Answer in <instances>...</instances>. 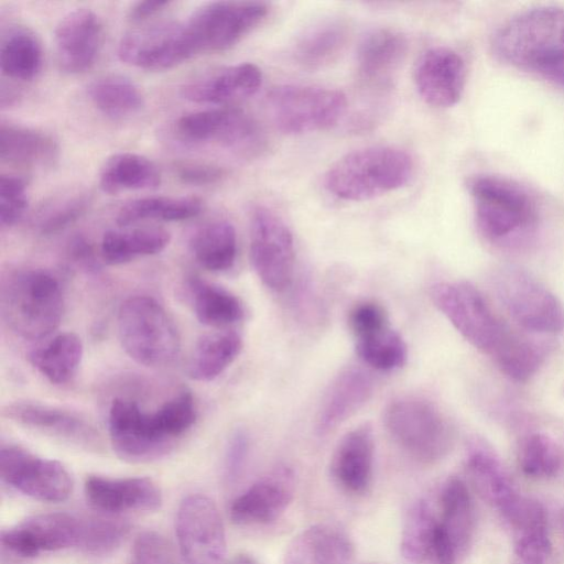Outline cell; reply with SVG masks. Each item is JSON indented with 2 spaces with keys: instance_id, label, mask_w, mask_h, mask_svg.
I'll return each mask as SVG.
<instances>
[{
  "instance_id": "1",
  "label": "cell",
  "mask_w": 564,
  "mask_h": 564,
  "mask_svg": "<svg viewBox=\"0 0 564 564\" xmlns=\"http://www.w3.org/2000/svg\"><path fill=\"white\" fill-rule=\"evenodd\" d=\"M491 45L502 62L546 79L564 67V9L539 7L521 12L496 32Z\"/></svg>"
},
{
  "instance_id": "2",
  "label": "cell",
  "mask_w": 564,
  "mask_h": 564,
  "mask_svg": "<svg viewBox=\"0 0 564 564\" xmlns=\"http://www.w3.org/2000/svg\"><path fill=\"white\" fill-rule=\"evenodd\" d=\"M413 172L414 162L406 151L389 145L367 147L332 164L324 186L337 198L364 202L401 188Z\"/></svg>"
},
{
  "instance_id": "3",
  "label": "cell",
  "mask_w": 564,
  "mask_h": 564,
  "mask_svg": "<svg viewBox=\"0 0 564 564\" xmlns=\"http://www.w3.org/2000/svg\"><path fill=\"white\" fill-rule=\"evenodd\" d=\"M0 310L7 326L19 337L43 339L55 332L63 317L61 284L41 269L10 272L1 282Z\"/></svg>"
},
{
  "instance_id": "4",
  "label": "cell",
  "mask_w": 564,
  "mask_h": 564,
  "mask_svg": "<svg viewBox=\"0 0 564 564\" xmlns=\"http://www.w3.org/2000/svg\"><path fill=\"white\" fill-rule=\"evenodd\" d=\"M476 225L494 242L508 241L536 221V204L529 191L510 178L478 174L467 181Z\"/></svg>"
},
{
  "instance_id": "5",
  "label": "cell",
  "mask_w": 564,
  "mask_h": 564,
  "mask_svg": "<svg viewBox=\"0 0 564 564\" xmlns=\"http://www.w3.org/2000/svg\"><path fill=\"white\" fill-rule=\"evenodd\" d=\"M117 326L123 350L139 365L164 367L180 354L178 330L164 307L151 296L128 297L119 308Z\"/></svg>"
},
{
  "instance_id": "6",
  "label": "cell",
  "mask_w": 564,
  "mask_h": 564,
  "mask_svg": "<svg viewBox=\"0 0 564 564\" xmlns=\"http://www.w3.org/2000/svg\"><path fill=\"white\" fill-rule=\"evenodd\" d=\"M383 424L393 442L422 464L440 462L454 444V432L447 419L422 397L393 399L384 409Z\"/></svg>"
},
{
  "instance_id": "7",
  "label": "cell",
  "mask_w": 564,
  "mask_h": 564,
  "mask_svg": "<svg viewBox=\"0 0 564 564\" xmlns=\"http://www.w3.org/2000/svg\"><path fill=\"white\" fill-rule=\"evenodd\" d=\"M430 296L438 311L475 348L492 355L510 328L492 312L479 290L466 281L433 284Z\"/></svg>"
},
{
  "instance_id": "8",
  "label": "cell",
  "mask_w": 564,
  "mask_h": 564,
  "mask_svg": "<svg viewBox=\"0 0 564 564\" xmlns=\"http://www.w3.org/2000/svg\"><path fill=\"white\" fill-rule=\"evenodd\" d=\"M275 127L286 134H303L334 126L344 115L343 91L312 85H280L268 95Z\"/></svg>"
},
{
  "instance_id": "9",
  "label": "cell",
  "mask_w": 564,
  "mask_h": 564,
  "mask_svg": "<svg viewBox=\"0 0 564 564\" xmlns=\"http://www.w3.org/2000/svg\"><path fill=\"white\" fill-rule=\"evenodd\" d=\"M494 290L511 318L534 334L564 330V306L533 275L519 268H502L494 275Z\"/></svg>"
},
{
  "instance_id": "10",
  "label": "cell",
  "mask_w": 564,
  "mask_h": 564,
  "mask_svg": "<svg viewBox=\"0 0 564 564\" xmlns=\"http://www.w3.org/2000/svg\"><path fill=\"white\" fill-rule=\"evenodd\" d=\"M268 12L262 1H215L194 10L183 23L195 54L217 52L238 43Z\"/></svg>"
},
{
  "instance_id": "11",
  "label": "cell",
  "mask_w": 564,
  "mask_h": 564,
  "mask_svg": "<svg viewBox=\"0 0 564 564\" xmlns=\"http://www.w3.org/2000/svg\"><path fill=\"white\" fill-rule=\"evenodd\" d=\"M108 431L115 453L130 463L161 458L175 443L156 410L145 412L135 401L123 398H116L110 404Z\"/></svg>"
},
{
  "instance_id": "12",
  "label": "cell",
  "mask_w": 564,
  "mask_h": 564,
  "mask_svg": "<svg viewBox=\"0 0 564 564\" xmlns=\"http://www.w3.org/2000/svg\"><path fill=\"white\" fill-rule=\"evenodd\" d=\"M250 259L268 289L281 292L290 285L295 259L293 236L283 219L264 206L251 212Z\"/></svg>"
},
{
  "instance_id": "13",
  "label": "cell",
  "mask_w": 564,
  "mask_h": 564,
  "mask_svg": "<svg viewBox=\"0 0 564 564\" xmlns=\"http://www.w3.org/2000/svg\"><path fill=\"white\" fill-rule=\"evenodd\" d=\"M175 531L186 564H223L226 534L219 511L208 497L193 494L180 503Z\"/></svg>"
},
{
  "instance_id": "14",
  "label": "cell",
  "mask_w": 564,
  "mask_h": 564,
  "mask_svg": "<svg viewBox=\"0 0 564 564\" xmlns=\"http://www.w3.org/2000/svg\"><path fill=\"white\" fill-rule=\"evenodd\" d=\"M0 478L23 495L45 502L64 501L73 489L72 477L59 462L14 444L1 445Z\"/></svg>"
},
{
  "instance_id": "15",
  "label": "cell",
  "mask_w": 564,
  "mask_h": 564,
  "mask_svg": "<svg viewBox=\"0 0 564 564\" xmlns=\"http://www.w3.org/2000/svg\"><path fill=\"white\" fill-rule=\"evenodd\" d=\"M118 55L130 66L147 70H164L195 56V52L182 21L164 22L130 31L121 39Z\"/></svg>"
},
{
  "instance_id": "16",
  "label": "cell",
  "mask_w": 564,
  "mask_h": 564,
  "mask_svg": "<svg viewBox=\"0 0 564 564\" xmlns=\"http://www.w3.org/2000/svg\"><path fill=\"white\" fill-rule=\"evenodd\" d=\"M83 519L66 512L31 516L1 531L0 551L33 562L42 551L78 546Z\"/></svg>"
},
{
  "instance_id": "17",
  "label": "cell",
  "mask_w": 564,
  "mask_h": 564,
  "mask_svg": "<svg viewBox=\"0 0 564 564\" xmlns=\"http://www.w3.org/2000/svg\"><path fill=\"white\" fill-rule=\"evenodd\" d=\"M178 134L192 142L216 143L234 149H249L260 141L253 119L240 109L215 108L182 116Z\"/></svg>"
},
{
  "instance_id": "18",
  "label": "cell",
  "mask_w": 564,
  "mask_h": 564,
  "mask_svg": "<svg viewBox=\"0 0 564 564\" xmlns=\"http://www.w3.org/2000/svg\"><path fill=\"white\" fill-rule=\"evenodd\" d=\"M413 78L419 95L426 104L448 108L456 105L463 95L466 82L465 62L452 48L432 47L417 58Z\"/></svg>"
},
{
  "instance_id": "19",
  "label": "cell",
  "mask_w": 564,
  "mask_h": 564,
  "mask_svg": "<svg viewBox=\"0 0 564 564\" xmlns=\"http://www.w3.org/2000/svg\"><path fill=\"white\" fill-rule=\"evenodd\" d=\"M104 29L100 18L90 9L69 11L57 23L54 43L59 68L67 74H82L96 62L101 48Z\"/></svg>"
},
{
  "instance_id": "20",
  "label": "cell",
  "mask_w": 564,
  "mask_h": 564,
  "mask_svg": "<svg viewBox=\"0 0 564 564\" xmlns=\"http://www.w3.org/2000/svg\"><path fill=\"white\" fill-rule=\"evenodd\" d=\"M2 415L17 424L87 448L99 445L94 426L79 414L58 406L15 401L3 406Z\"/></svg>"
},
{
  "instance_id": "21",
  "label": "cell",
  "mask_w": 564,
  "mask_h": 564,
  "mask_svg": "<svg viewBox=\"0 0 564 564\" xmlns=\"http://www.w3.org/2000/svg\"><path fill=\"white\" fill-rule=\"evenodd\" d=\"M373 432L368 423L348 431L338 442L329 470L336 485L349 495L368 491L373 470Z\"/></svg>"
},
{
  "instance_id": "22",
  "label": "cell",
  "mask_w": 564,
  "mask_h": 564,
  "mask_svg": "<svg viewBox=\"0 0 564 564\" xmlns=\"http://www.w3.org/2000/svg\"><path fill=\"white\" fill-rule=\"evenodd\" d=\"M261 83L257 65L239 63L196 76L182 86L181 94L196 104H227L252 96Z\"/></svg>"
},
{
  "instance_id": "23",
  "label": "cell",
  "mask_w": 564,
  "mask_h": 564,
  "mask_svg": "<svg viewBox=\"0 0 564 564\" xmlns=\"http://www.w3.org/2000/svg\"><path fill=\"white\" fill-rule=\"evenodd\" d=\"M84 489L89 505L108 513L153 511L162 505L160 488L147 477L109 478L93 475L87 477Z\"/></svg>"
},
{
  "instance_id": "24",
  "label": "cell",
  "mask_w": 564,
  "mask_h": 564,
  "mask_svg": "<svg viewBox=\"0 0 564 564\" xmlns=\"http://www.w3.org/2000/svg\"><path fill=\"white\" fill-rule=\"evenodd\" d=\"M293 492L292 477L288 471L261 479L231 502L230 519L240 525L271 523L286 510Z\"/></svg>"
},
{
  "instance_id": "25",
  "label": "cell",
  "mask_w": 564,
  "mask_h": 564,
  "mask_svg": "<svg viewBox=\"0 0 564 564\" xmlns=\"http://www.w3.org/2000/svg\"><path fill=\"white\" fill-rule=\"evenodd\" d=\"M373 380L359 367L341 370L326 391L316 419V431L324 436L352 416L372 395Z\"/></svg>"
},
{
  "instance_id": "26",
  "label": "cell",
  "mask_w": 564,
  "mask_h": 564,
  "mask_svg": "<svg viewBox=\"0 0 564 564\" xmlns=\"http://www.w3.org/2000/svg\"><path fill=\"white\" fill-rule=\"evenodd\" d=\"M354 544L345 531L330 524H314L289 543L283 564H352Z\"/></svg>"
},
{
  "instance_id": "27",
  "label": "cell",
  "mask_w": 564,
  "mask_h": 564,
  "mask_svg": "<svg viewBox=\"0 0 564 564\" xmlns=\"http://www.w3.org/2000/svg\"><path fill=\"white\" fill-rule=\"evenodd\" d=\"M466 464L479 496L503 517L521 495L496 454L484 442L475 440L468 445Z\"/></svg>"
},
{
  "instance_id": "28",
  "label": "cell",
  "mask_w": 564,
  "mask_h": 564,
  "mask_svg": "<svg viewBox=\"0 0 564 564\" xmlns=\"http://www.w3.org/2000/svg\"><path fill=\"white\" fill-rule=\"evenodd\" d=\"M408 51V42L400 32L376 29L360 42L357 51V70L368 85H387L399 69Z\"/></svg>"
},
{
  "instance_id": "29",
  "label": "cell",
  "mask_w": 564,
  "mask_h": 564,
  "mask_svg": "<svg viewBox=\"0 0 564 564\" xmlns=\"http://www.w3.org/2000/svg\"><path fill=\"white\" fill-rule=\"evenodd\" d=\"M0 158L3 162L28 167H51L58 158V145L47 133L19 124L2 123Z\"/></svg>"
},
{
  "instance_id": "30",
  "label": "cell",
  "mask_w": 564,
  "mask_h": 564,
  "mask_svg": "<svg viewBox=\"0 0 564 564\" xmlns=\"http://www.w3.org/2000/svg\"><path fill=\"white\" fill-rule=\"evenodd\" d=\"M348 25L339 19H326L305 29L295 41L293 56L306 69H319L335 62L345 50Z\"/></svg>"
},
{
  "instance_id": "31",
  "label": "cell",
  "mask_w": 564,
  "mask_h": 564,
  "mask_svg": "<svg viewBox=\"0 0 564 564\" xmlns=\"http://www.w3.org/2000/svg\"><path fill=\"white\" fill-rule=\"evenodd\" d=\"M83 354L80 337L63 332L33 348L28 359L51 383L65 384L76 376Z\"/></svg>"
},
{
  "instance_id": "32",
  "label": "cell",
  "mask_w": 564,
  "mask_h": 564,
  "mask_svg": "<svg viewBox=\"0 0 564 564\" xmlns=\"http://www.w3.org/2000/svg\"><path fill=\"white\" fill-rule=\"evenodd\" d=\"M160 184L161 173L158 166L138 153H116L105 161L99 172V186L109 194L131 189H151Z\"/></svg>"
},
{
  "instance_id": "33",
  "label": "cell",
  "mask_w": 564,
  "mask_h": 564,
  "mask_svg": "<svg viewBox=\"0 0 564 564\" xmlns=\"http://www.w3.org/2000/svg\"><path fill=\"white\" fill-rule=\"evenodd\" d=\"M438 524L458 556L465 553L474 531V508L466 484L458 477L446 480L441 492Z\"/></svg>"
},
{
  "instance_id": "34",
  "label": "cell",
  "mask_w": 564,
  "mask_h": 564,
  "mask_svg": "<svg viewBox=\"0 0 564 564\" xmlns=\"http://www.w3.org/2000/svg\"><path fill=\"white\" fill-rule=\"evenodd\" d=\"M242 348L240 335L230 329L203 335L188 362V376L196 381H212L238 357Z\"/></svg>"
},
{
  "instance_id": "35",
  "label": "cell",
  "mask_w": 564,
  "mask_h": 564,
  "mask_svg": "<svg viewBox=\"0 0 564 564\" xmlns=\"http://www.w3.org/2000/svg\"><path fill=\"white\" fill-rule=\"evenodd\" d=\"M197 319L210 327L223 328L243 318L241 301L227 289L193 276L188 283Z\"/></svg>"
},
{
  "instance_id": "36",
  "label": "cell",
  "mask_w": 564,
  "mask_h": 564,
  "mask_svg": "<svg viewBox=\"0 0 564 564\" xmlns=\"http://www.w3.org/2000/svg\"><path fill=\"white\" fill-rule=\"evenodd\" d=\"M86 90L91 104L102 115L115 120L130 118L144 106V97L139 87L122 75H102L91 80Z\"/></svg>"
},
{
  "instance_id": "37",
  "label": "cell",
  "mask_w": 564,
  "mask_h": 564,
  "mask_svg": "<svg viewBox=\"0 0 564 564\" xmlns=\"http://www.w3.org/2000/svg\"><path fill=\"white\" fill-rule=\"evenodd\" d=\"M171 239L162 228H135L108 230L101 240V256L111 265L123 264L139 257L152 256L163 251Z\"/></svg>"
},
{
  "instance_id": "38",
  "label": "cell",
  "mask_w": 564,
  "mask_h": 564,
  "mask_svg": "<svg viewBox=\"0 0 564 564\" xmlns=\"http://www.w3.org/2000/svg\"><path fill=\"white\" fill-rule=\"evenodd\" d=\"M197 263L212 272L230 269L237 257V234L231 223L216 220L199 228L191 239Z\"/></svg>"
},
{
  "instance_id": "39",
  "label": "cell",
  "mask_w": 564,
  "mask_h": 564,
  "mask_svg": "<svg viewBox=\"0 0 564 564\" xmlns=\"http://www.w3.org/2000/svg\"><path fill=\"white\" fill-rule=\"evenodd\" d=\"M202 206V200L194 196H148L123 205L116 221L120 227L145 220L181 221L197 216Z\"/></svg>"
},
{
  "instance_id": "40",
  "label": "cell",
  "mask_w": 564,
  "mask_h": 564,
  "mask_svg": "<svg viewBox=\"0 0 564 564\" xmlns=\"http://www.w3.org/2000/svg\"><path fill=\"white\" fill-rule=\"evenodd\" d=\"M42 47L25 28H14L3 36L0 48L2 73L15 80H32L42 68Z\"/></svg>"
},
{
  "instance_id": "41",
  "label": "cell",
  "mask_w": 564,
  "mask_h": 564,
  "mask_svg": "<svg viewBox=\"0 0 564 564\" xmlns=\"http://www.w3.org/2000/svg\"><path fill=\"white\" fill-rule=\"evenodd\" d=\"M437 519L424 499L414 501L404 520L400 552L405 561L422 564L432 561Z\"/></svg>"
},
{
  "instance_id": "42",
  "label": "cell",
  "mask_w": 564,
  "mask_h": 564,
  "mask_svg": "<svg viewBox=\"0 0 564 564\" xmlns=\"http://www.w3.org/2000/svg\"><path fill=\"white\" fill-rule=\"evenodd\" d=\"M491 357L507 377L523 382L541 367L544 350L534 340L510 330Z\"/></svg>"
},
{
  "instance_id": "43",
  "label": "cell",
  "mask_w": 564,
  "mask_h": 564,
  "mask_svg": "<svg viewBox=\"0 0 564 564\" xmlns=\"http://www.w3.org/2000/svg\"><path fill=\"white\" fill-rule=\"evenodd\" d=\"M358 357L379 371H391L404 366L408 346L402 336L389 326L355 339Z\"/></svg>"
},
{
  "instance_id": "44",
  "label": "cell",
  "mask_w": 564,
  "mask_h": 564,
  "mask_svg": "<svg viewBox=\"0 0 564 564\" xmlns=\"http://www.w3.org/2000/svg\"><path fill=\"white\" fill-rule=\"evenodd\" d=\"M519 462L522 471L535 478L557 475L563 467V452L555 440L541 432L528 435L520 447Z\"/></svg>"
},
{
  "instance_id": "45",
  "label": "cell",
  "mask_w": 564,
  "mask_h": 564,
  "mask_svg": "<svg viewBox=\"0 0 564 564\" xmlns=\"http://www.w3.org/2000/svg\"><path fill=\"white\" fill-rule=\"evenodd\" d=\"M129 532V524L121 519H83L78 546L83 552L96 556L113 552Z\"/></svg>"
},
{
  "instance_id": "46",
  "label": "cell",
  "mask_w": 564,
  "mask_h": 564,
  "mask_svg": "<svg viewBox=\"0 0 564 564\" xmlns=\"http://www.w3.org/2000/svg\"><path fill=\"white\" fill-rule=\"evenodd\" d=\"M131 564H181L171 542L161 533L144 531L132 545Z\"/></svg>"
},
{
  "instance_id": "47",
  "label": "cell",
  "mask_w": 564,
  "mask_h": 564,
  "mask_svg": "<svg viewBox=\"0 0 564 564\" xmlns=\"http://www.w3.org/2000/svg\"><path fill=\"white\" fill-rule=\"evenodd\" d=\"M29 205L25 182L13 175L0 176V223L12 227L24 216Z\"/></svg>"
},
{
  "instance_id": "48",
  "label": "cell",
  "mask_w": 564,
  "mask_h": 564,
  "mask_svg": "<svg viewBox=\"0 0 564 564\" xmlns=\"http://www.w3.org/2000/svg\"><path fill=\"white\" fill-rule=\"evenodd\" d=\"M90 200L86 195H74L65 198L50 208L39 221L42 235H52L63 230L87 210Z\"/></svg>"
},
{
  "instance_id": "49",
  "label": "cell",
  "mask_w": 564,
  "mask_h": 564,
  "mask_svg": "<svg viewBox=\"0 0 564 564\" xmlns=\"http://www.w3.org/2000/svg\"><path fill=\"white\" fill-rule=\"evenodd\" d=\"M348 326L355 337L359 338L375 330L389 326L384 308L372 301L356 304L348 314Z\"/></svg>"
},
{
  "instance_id": "50",
  "label": "cell",
  "mask_w": 564,
  "mask_h": 564,
  "mask_svg": "<svg viewBox=\"0 0 564 564\" xmlns=\"http://www.w3.org/2000/svg\"><path fill=\"white\" fill-rule=\"evenodd\" d=\"M551 550L547 528L534 529L516 535L514 552L522 564H544Z\"/></svg>"
},
{
  "instance_id": "51",
  "label": "cell",
  "mask_w": 564,
  "mask_h": 564,
  "mask_svg": "<svg viewBox=\"0 0 564 564\" xmlns=\"http://www.w3.org/2000/svg\"><path fill=\"white\" fill-rule=\"evenodd\" d=\"M249 452V436L245 430H236L227 444L224 458V478L226 482H236L240 477Z\"/></svg>"
},
{
  "instance_id": "52",
  "label": "cell",
  "mask_w": 564,
  "mask_h": 564,
  "mask_svg": "<svg viewBox=\"0 0 564 564\" xmlns=\"http://www.w3.org/2000/svg\"><path fill=\"white\" fill-rule=\"evenodd\" d=\"M174 170L181 182L194 186L218 183L225 175L221 167L198 161L180 162L175 165Z\"/></svg>"
},
{
  "instance_id": "53",
  "label": "cell",
  "mask_w": 564,
  "mask_h": 564,
  "mask_svg": "<svg viewBox=\"0 0 564 564\" xmlns=\"http://www.w3.org/2000/svg\"><path fill=\"white\" fill-rule=\"evenodd\" d=\"M170 1H139L131 6L128 11V20L134 23L148 20L150 17L169 7Z\"/></svg>"
},
{
  "instance_id": "54",
  "label": "cell",
  "mask_w": 564,
  "mask_h": 564,
  "mask_svg": "<svg viewBox=\"0 0 564 564\" xmlns=\"http://www.w3.org/2000/svg\"><path fill=\"white\" fill-rule=\"evenodd\" d=\"M229 564H259V562L249 554L240 553L237 554Z\"/></svg>"
},
{
  "instance_id": "55",
  "label": "cell",
  "mask_w": 564,
  "mask_h": 564,
  "mask_svg": "<svg viewBox=\"0 0 564 564\" xmlns=\"http://www.w3.org/2000/svg\"><path fill=\"white\" fill-rule=\"evenodd\" d=\"M562 521H563V524H564V517H563V520H562Z\"/></svg>"
},
{
  "instance_id": "56",
  "label": "cell",
  "mask_w": 564,
  "mask_h": 564,
  "mask_svg": "<svg viewBox=\"0 0 564 564\" xmlns=\"http://www.w3.org/2000/svg\"><path fill=\"white\" fill-rule=\"evenodd\" d=\"M563 394H564V389H563Z\"/></svg>"
}]
</instances>
